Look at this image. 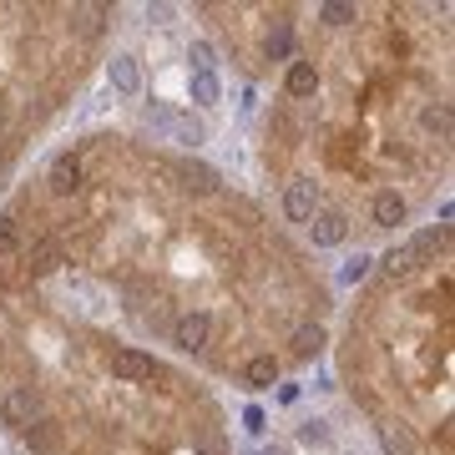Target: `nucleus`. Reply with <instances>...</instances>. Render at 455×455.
I'll use <instances>...</instances> for the list:
<instances>
[{
  "instance_id": "nucleus-1",
  "label": "nucleus",
  "mask_w": 455,
  "mask_h": 455,
  "mask_svg": "<svg viewBox=\"0 0 455 455\" xmlns=\"http://www.w3.org/2000/svg\"><path fill=\"white\" fill-rule=\"evenodd\" d=\"M263 112V167L359 233H400L451 178V5H299Z\"/></svg>"
},
{
  "instance_id": "nucleus-2",
  "label": "nucleus",
  "mask_w": 455,
  "mask_h": 455,
  "mask_svg": "<svg viewBox=\"0 0 455 455\" xmlns=\"http://www.w3.org/2000/svg\"><path fill=\"white\" fill-rule=\"evenodd\" d=\"M339 370L370 430H400L420 455H455V233L425 228L370 268Z\"/></svg>"
},
{
  "instance_id": "nucleus-3",
  "label": "nucleus",
  "mask_w": 455,
  "mask_h": 455,
  "mask_svg": "<svg viewBox=\"0 0 455 455\" xmlns=\"http://www.w3.org/2000/svg\"><path fill=\"white\" fill-rule=\"evenodd\" d=\"M116 16V0H0V193L97 71Z\"/></svg>"
},
{
  "instance_id": "nucleus-4",
  "label": "nucleus",
  "mask_w": 455,
  "mask_h": 455,
  "mask_svg": "<svg viewBox=\"0 0 455 455\" xmlns=\"http://www.w3.org/2000/svg\"><path fill=\"white\" fill-rule=\"evenodd\" d=\"M304 233H309V248H319V253H329V248H344L349 238H355V228L344 223L339 212H314Z\"/></svg>"
},
{
  "instance_id": "nucleus-5",
  "label": "nucleus",
  "mask_w": 455,
  "mask_h": 455,
  "mask_svg": "<svg viewBox=\"0 0 455 455\" xmlns=\"http://www.w3.org/2000/svg\"><path fill=\"white\" fill-rule=\"evenodd\" d=\"M107 82H112V92L122 101L142 97V61H137L132 51H116L112 61H107Z\"/></svg>"
},
{
  "instance_id": "nucleus-6",
  "label": "nucleus",
  "mask_w": 455,
  "mask_h": 455,
  "mask_svg": "<svg viewBox=\"0 0 455 455\" xmlns=\"http://www.w3.org/2000/svg\"><path fill=\"white\" fill-rule=\"evenodd\" d=\"M188 101L193 107H218L223 101V76L218 71H188Z\"/></svg>"
},
{
  "instance_id": "nucleus-7",
  "label": "nucleus",
  "mask_w": 455,
  "mask_h": 455,
  "mask_svg": "<svg viewBox=\"0 0 455 455\" xmlns=\"http://www.w3.org/2000/svg\"><path fill=\"white\" fill-rule=\"evenodd\" d=\"M218 61H223V56H218V46H212L208 36H193V41H188V66H193V71H218Z\"/></svg>"
},
{
  "instance_id": "nucleus-8",
  "label": "nucleus",
  "mask_w": 455,
  "mask_h": 455,
  "mask_svg": "<svg viewBox=\"0 0 455 455\" xmlns=\"http://www.w3.org/2000/svg\"><path fill=\"white\" fill-rule=\"evenodd\" d=\"M370 268H374L370 253H349V259H344V268H339V278H344V283H364V278H370Z\"/></svg>"
},
{
  "instance_id": "nucleus-9",
  "label": "nucleus",
  "mask_w": 455,
  "mask_h": 455,
  "mask_svg": "<svg viewBox=\"0 0 455 455\" xmlns=\"http://www.w3.org/2000/svg\"><path fill=\"white\" fill-rule=\"evenodd\" d=\"M299 440L304 445H329V420H304L299 425Z\"/></svg>"
},
{
  "instance_id": "nucleus-10",
  "label": "nucleus",
  "mask_w": 455,
  "mask_h": 455,
  "mask_svg": "<svg viewBox=\"0 0 455 455\" xmlns=\"http://www.w3.org/2000/svg\"><path fill=\"white\" fill-rule=\"evenodd\" d=\"M243 430H248V435H263V430H268V415H263L259 405H248L243 410Z\"/></svg>"
},
{
  "instance_id": "nucleus-11",
  "label": "nucleus",
  "mask_w": 455,
  "mask_h": 455,
  "mask_svg": "<svg viewBox=\"0 0 455 455\" xmlns=\"http://www.w3.org/2000/svg\"><path fill=\"white\" fill-rule=\"evenodd\" d=\"M172 16H178L172 5H147V20H152V26H172Z\"/></svg>"
},
{
  "instance_id": "nucleus-12",
  "label": "nucleus",
  "mask_w": 455,
  "mask_h": 455,
  "mask_svg": "<svg viewBox=\"0 0 455 455\" xmlns=\"http://www.w3.org/2000/svg\"><path fill=\"white\" fill-rule=\"evenodd\" d=\"M293 400H299V385H289V379H283V385H278V405H293Z\"/></svg>"
},
{
  "instance_id": "nucleus-13",
  "label": "nucleus",
  "mask_w": 455,
  "mask_h": 455,
  "mask_svg": "<svg viewBox=\"0 0 455 455\" xmlns=\"http://www.w3.org/2000/svg\"><path fill=\"white\" fill-rule=\"evenodd\" d=\"M263 455H283V451H278V445H274V451H263Z\"/></svg>"
},
{
  "instance_id": "nucleus-14",
  "label": "nucleus",
  "mask_w": 455,
  "mask_h": 455,
  "mask_svg": "<svg viewBox=\"0 0 455 455\" xmlns=\"http://www.w3.org/2000/svg\"><path fill=\"white\" fill-rule=\"evenodd\" d=\"M339 455H359V451H339Z\"/></svg>"
}]
</instances>
